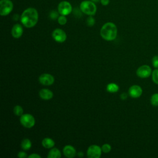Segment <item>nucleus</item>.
<instances>
[{
    "label": "nucleus",
    "mask_w": 158,
    "mask_h": 158,
    "mask_svg": "<svg viewBox=\"0 0 158 158\" xmlns=\"http://www.w3.org/2000/svg\"><path fill=\"white\" fill-rule=\"evenodd\" d=\"M38 12L33 7H28L24 10L20 16L22 23L27 28L33 27L38 22Z\"/></svg>",
    "instance_id": "obj_1"
},
{
    "label": "nucleus",
    "mask_w": 158,
    "mask_h": 158,
    "mask_svg": "<svg viewBox=\"0 0 158 158\" xmlns=\"http://www.w3.org/2000/svg\"><path fill=\"white\" fill-rule=\"evenodd\" d=\"M80 9L81 11L86 15H93L96 14L97 7L96 4L91 0L83 1L80 5Z\"/></svg>",
    "instance_id": "obj_3"
},
{
    "label": "nucleus",
    "mask_w": 158,
    "mask_h": 158,
    "mask_svg": "<svg viewBox=\"0 0 158 158\" xmlns=\"http://www.w3.org/2000/svg\"><path fill=\"white\" fill-rule=\"evenodd\" d=\"M136 73L141 78H146L151 75L152 69L148 65H143L138 68Z\"/></svg>",
    "instance_id": "obj_7"
},
{
    "label": "nucleus",
    "mask_w": 158,
    "mask_h": 158,
    "mask_svg": "<svg viewBox=\"0 0 158 158\" xmlns=\"http://www.w3.org/2000/svg\"><path fill=\"white\" fill-rule=\"evenodd\" d=\"M152 64L155 69H158V56H154L152 58Z\"/></svg>",
    "instance_id": "obj_25"
},
{
    "label": "nucleus",
    "mask_w": 158,
    "mask_h": 158,
    "mask_svg": "<svg viewBox=\"0 0 158 158\" xmlns=\"http://www.w3.org/2000/svg\"><path fill=\"white\" fill-rule=\"evenodd\" d=\"M61 157V153L57 148H52L48 154V158H60Z\"/></svg>",
    "instance_id": "obj_16"
},
{
    "label": "nucleus",
    "mask_w": 158,
    "mask_h": 158,
    "mask_svg": "<svg viewBox=\"0 0 158 158\" xmlns=\"http://www.w3.org/2000/svg\"><path fill=\"white\" fill-rule=\"evenodd\" d=\"M57 22L60 25H64L66 24V23L67 22V18L65 15H61L59 16V17L57 18Z\"/></svg>",
    "instance_id": "obj_22"
},
{
    "label": "nucleus",
    "mask_w": 158,
    "mask_h": 158,
    "mask_svg": "<svg viewBox=\"0 0 158 158\" xmlns=\"http://www.w3.org/2000/svg\"><path fill=\"white\" fill-rule=\"evenodd\" d=\"M54 144L55 142L50 138H45L42 141L43 146L46 149L52 148L54 146Z\"/></svg>",
    "instance_id": "obj_15"
},
{
    "label": "nucleus",
    "mask_w": 158,
    "mask_h": 158,
    "mask_svg": "<svg viewBox=\"0 0 158 158\" xmlns=\"http://www.w3.org/2000/svg\"><path fill=\"white\" fill-rule=\"evenodd\" d=\"M95 23V19L93 17V15H89L86 19V24L89 27H92Z\"/></svg>",
    "instance_id": "obj_23"
},
{
    "label": "nucleus",
    "mask_w": 158,
    "mask_h": 158,
    "mask_svg": "<svg viewBox=\"0 0 158 158\" xmlns=\"http://www.w3.org/2000/svg\"><path fill=\"white\" fill-rule=\"evenodd\" d=\"M28 158H41V156L37 154H32L28 156Z\"/></svg>",
    "instance_id": "obj_28"
},
{
    "label": "nucleus",
    "mask_w": 158,
    "mask_h": 158,
    "mask_svg": "<svg viewBox=\"0 0 158 158\" xmlns=\"http://www.w3.org/2000/svg\"><path fill=\"white\" fill-rule=\"evenodd\" d=\"M101 37L106 41H112L117 35V28L112 22H107L102 25L100 30Z\"/></svg>",
    "instance_id": "obj_2"
},
{
    "label": "nucleus",
    "mask_w": 158,
    "mask_h": 158,
    "mask_svg": "<svg viewBox=\"0 0 158 158\" xmlns=\"http://www.w3.org/2000/svg\"><path fill=\"white\" fill-rule=\"evenodd\" d=\"M52 36L56 41L59 42V43L64 42L67 38V35H66L65 32L60 28L55 29L52 31Z\"/></svg>",
    "instance_id": "obj_9"
},
{
    "label": "nucleus",
    "mask_w": 158,
    "mask_h": 158,
    "mask_svg": "<svg viewBox=\"0 0 158 158\" xmlns=\"http://www.w3.org/2000/svg\"><path fill=\"white\" fill-rule=\"evenodd\" d=\"M127 96H128V95H127V94L126 93H122V94H120V98H121L122 100L126 99L127 98Z\"/></svg>",
    "instance_id": "obj_30"
},
{
    "label": "nucleus",
    "mask_w": 158,
    "mask_h": 158,
    "mask_svg": "<svg viewBox=\"0 0 158 158\" xmlns=\"http://www.w3.org/2000/svg\"><path fill=\"white\" fill-rule=\"evenodd\" d=\"M58 14H59V12H58V11L57 12H56V11H52L51 13H50V15H49V16H50V17L52 19H57V18H58L59 17V16H58Z\"/></svg>",
    "instance_id": "obj_26"
},
{
    "label": "nucleus",
    "mask_w": 158,
    "mask_h": 158,
    "mask_svg": "<svg viewBox=\"0 0 158 158\" xmlns=\"http://www.w3.org/2000/svg\"><path fill=\"white\" fill-rule=\"evenodd\" d=\"M14 113L17 116H22L23 114V108L19 105L15 106L14 108Z\"/></svg>",
    "instance_id": "obj_20"
},
{
    "label": "nucleus",
    "mask_w": 158,
    "mask_h": 158,
    "mask_svg": "<svg viewBox=\"0 0 158 158\" xmlns=\"http://www.w3.org/2000/svg\"><path fill=\"white\" fill-rule=\"evenodd\" d=\"M77 155H78V157H83V153L82 152H78Z\"/></svg>",
    "instance_id": "obj_31"
},
{
    "label": "nucleus",
    "mask_w": 158,
    "mask_h": 158,
    "mask_svg": "<svg viewBox=\"0 0 158 158\" xmlns=\"http://www.w3.org/2000/svg\"><path fill=\"white\" fill-rule=\"evenodd\" d=\"M101 149H102V151L104 153H108L111 150V146L110 144H104L101 147Z\"/></svg>",
    "instance_id": "obj_24"
},
{
    "label": "nucleus",
    "mask_w": 158,
    "mask_h": 158,
    "mask_svg": "<svg viewBox=\"0 0 158 158\" xmlns=\"http://www.w3.org/2000/svg\"><path fill=\"white\" fill-rule=\"evenodd\" d=\"M39 81L43 85L49 86L54 83V78L49 73H43L39 77Z\"/></svg>",
    "instance_id": "obj_10"
},
{
    "label": "nucleus",
    "mask_w": 158,
    "mask_h": 158,
    "mask_svg": "<svg viewBox=\"0 0 158 158\" xmlns=\"http://www.w3.org/2000/svg\"><path fill=\"white\" fill-rule=\"evenodd\" d=\"M39 96L43 100H49L52 98L53 93L48 89L44 88L39 91Z\"/></svg>",
    "instance_id": "obj_14"
},
{
    "label": "nucleus",
    "mask_w": 158,
    "mask_h": 158,
    "mask_svg": "<svg viewBox=\"0 0 158 158\" xmlns=\"http://www.w3.org/2000/svg\"><path fill=\"white\" fill-rule=\"evenodd\" d=\"M150 102L153 106H158V93H154L151 96Z\"/></svg>",
    "instance_id": "obj_19"
},
{
    "label": "nucleus",
    "mask_w": 158,
    "mask_h": 158,
    "mask_svg": "<svg viewBox=\"0 0 158 158\" xmlns=\"http://www.w3.org/2000/svg\"><path fill=\"white\" fill-rule=\"evenodd\" d=\"M152 80L153 82L157 85H158V69H155L152 72Z\"/></svg>",
    "instance_id": "obj_21"
},
{
    "label": "nucleus",
    "mask_w": 158,
    "mask_h": 158,
    "mask_svg": "<svg viewBox=\"0 0 158 158\" xmlns=\"http://www.w3.org/2000/svg\"><path fill=\"white\" fill-rule=\"evenodd\" d=\"M143 93V89L141 87L137 85H132L128 89V94L133 98H139Z\"/></svg>",
    "instance_id": "obj_11"
},
{
    "label": "nucleus",
    "mask_w": 158,
    "mask_h": 158,
    "mask_svg": "<svg viewBox=\"0 0 158 158\" xmlns=\"http://www.w3.org/2000/svg\"><path fill=\"white\" fill-rule=\"evenodd\" d=\"M106 89H107V91L110 93H115L118 91L119 87L117 84L114 83H110L107 85Z\"/></svg>",
    "instance_id": "obj_18"
},
{
    "label": "nucleus",
    "mask_w": 158,
    "mask_h": 158,
    "mask_svg": "<svg viewBox=\"0 0 158 158\" xmlns=\"http://www.w3.org/2000/svg\"><path fill=\"white\" fill-rule=\"evenodd\" d=\"M20 122L24 127L27 128L33 127L35 124V119L34 117L30 114H25L20 116Z\"/></svg>",
    "instance_id": "obj_6"
},
{
    "label": "nucleus",
    "mask_w": 158,
    "mask_h": 158,
    "mask_svg": "<svg viewBox=\"0 0 158 158\" xmlns=\"http://www.w3.org/2000/svg\"><path fill=\"white\" fill-rule=\"evenodd\" d=\"M57 11L59 14L66 16L72 12V5L67 1H62L60 2L57 6Z\"/></svg>",
    "instance_id": "obj_5"
},
{
    "label": "nucleus",
    "mask_w": 158,
    "mask_h": 158,
    "mask_svg": "<svg viewBox=\"0 0 158 158\" xmlns=\"http://www.w3.org/2000/svg\"><path fill=\"white\" fill-rule=\"evenodd\" d=\"M14 5L10 0H1L0 1V15L6 16L13 10Z\"/></svg>",
    "instance_id": "obj_4"
},
{
    "label": "nucleus",
    "mask_w": 158,
    "mask_h": 158,
    "mask_svg": "<svg viewBox=\"0 0 158 158\" xmlns=\"http://www.w3.org/2000/svg\"><path fill=\"white\" fill-rule=\"evenodd\" d=\"M100 2L102 5L103 6H107L109 4L110 1L109 0H100Z\"/></svg>",
    "instance_id": "obj_29"
},
{
    "label": "nucleus",
    "mask_w": 158,
    "mask_h": 158,
    "mask_svg": "<svg viewBox=\"0 0 158 158\" xmlns=\"http://www.w3.org/2000/svg\"><path fill=\"white\" fill-rule=\"evenodd\" d=\"M91 1L94 2V3H96V2H98L99 1H100V0H91Z\"/></svg>",
    "instance_id": "obj_32"
},
{
    "label": "nucleus",
    "mask_w": 158,
    "mask_h": 158,
    "mask_svg": "<svg viewBox=\"0 0 158 158\" xmlns=\"http://www.w3.org/2000/svg\"><path fill=\"white\" fill-rule=\"evenodd\" d=\"M63 153L65 157L72 158L76 156L77 152L75 149L72 146L66 145L63 149Z\"/></svg>",
    "instance_id": "obj_13"
},
{
    "label": "nucleus",
    "mask_w": 158,
    "mask_h": 158,
    "mask_svg": "<svg viewBox=\"0 0 158 158\" xmlns=\"http://www.w3.org/2000/svg\"><path fill=\"white\" fill-rule=\"evenodd\" d=\"M17 156H18V157H19V158H24V157H27V153H25V152L20 151V152H19L18 153Z\"/></svg>",
    "instance_id": "obj_27"
},
{
    "label": "nucleus",
    "mask_w": 158,
    "mask_h": 158,
    "mask_svg": "<svg viewBox=\"0 0 158 158\" xmlns=\"http://www.w3.org/2000/svg\"><path fill=\"white\" fill-rule=\"evenodd\" d=\"M23 31V30L22 25H20L19 23H16L13 26L12 28L11 33L14 38H19L22 35Z\"/></svg>",
    "instance_id": "obj_12"
},
{
    "label": "nucleus",
    "mask_w": 158,
    "mask_h": 158,
    "mask_svg": "<svg viewBox=\"0 0 158 158\" xmlns=\"http://www.w3.org/2000/svg\"><path fill=\"white\" fill-rule=\"evenodd\" d=\"M101 148L98 145H91L87 149V156L89 158H99L102 152Z\"/></svg>",
    "instance_id": "obj_8"
},
{
    "label": "nucleus",
    "mask_w": 158,
    "mask_h": 158,
    "mask_svg": "<svg viewBox=\"0 0 158 158\" xmlns=\"http://www.w3.org/2000/svg\"><path fill=\"white\" fill-rule=\"evenodd\" d=\"M21 147L25 151L30 149V148L31 147V141L28 138L23 139L21 142Z\"/></svg>",
    "instance_id": "obj_17"
}]
</instances>
